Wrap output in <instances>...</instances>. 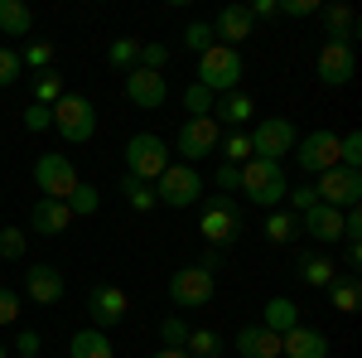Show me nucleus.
Returning <instances> with one entry per match:
<instances>
[{
	"mask_svg": "<svg viewBox=\"0 0 362 358\" xmlns=\"http://www.w3.org/2000/svg\"><path fill=\"white\" fill-rule=\"evenodd\" d=\"M285 194H290V174H285V165H276V160H256V155L242 165V198H247V203H256V208H280Z\"/></svg>",
	"mask_w": 362,
	"mask_h": 358,
	"instance_id": "f257e3e1",
	"label": "nucleus"
},
{
	"mask_svg": "<svg viewBox=\"0 0 362 358\" xmlns=\"http://www.w3.org/2000/svg\"><path fill=\"white\" fill-rule=\"evenodd\" d=\"M242 54L237 49H227V44H213V49H203L198 54V87H208L213 97H227V92H237L242 87Z\"/></svg>",
	"mask_w": 362,
	"mask_h": 358,
	"instance_id": "f03ea898",
	"label": "nucleus"
},
{
	"mask_svg": "<svg viewBox=\"0 0 362 358\" xmlns=\"http://www.w3.org/2000/svg\"><path fill=\"white\" fill-rule=\"evenodd\" d=\"M242 203L237 198H227V194H213L208 198V208H203V223H198V233H203V242L213 252H227L237 237H242Z\"/></svg>",
	"mask_w": 362,
	"mask_h": 358,
	"instance_id": "7ed1b4c3",
	"label": "nucleus"
},
{
	"mask_svg": "<svg viewBox=\"0 0 362 358\" xmlns=\"http://www.w3.org/2000/svg\"><path fill=\"white\" fill-rule=\"evenodd\" d=\"M49 111H54V131L63 140L87 145V140L97 136V107H92V97H83V92H63Z\"/></svg>",
	"mask_w": 362,
	"mask_h": 358,
	"instance_id": "20e7f679",
	"label": "nucleus"
},
{
	"mask_svg": "<svg viewBox=\"0 0 362 358\" xmlns=\"http://www.w3.org/2000/svg\"><path fill=\"white\" fill-rule=\"evenodd\" d=\"M213 296H218V276L208 272V267H198V262H189V267H179V272L169 276L174 310H203V305H213Z\"/></svg>",
	"mask_w": 362,
	"mask_h": 358,
	"instance_id": "39448f33",
	"label": "nucleus"
},
{
	"mask_svg": "<svg viewBox=\"0 0 362 358\" xmlns=\"http://www.w3.org/2000/svg\"><path fill=\"white\" fill-rule=\"evenodd\" d=\"M165 169H169V145L155 136V131H136V136L126 140V174H131V179L155 184Z\"/></svg>",
	"mask_w": 362,
	"mask_h": 358,
	"instance_id": "423d86ee",
	"label": "nucleus"
},
{
	"mask_svg": "<svg viewBox=\"0 0 362 358\" xmlns=\"http://www.w3.org/2000/svg\"><path fill=\"white\" fill-rule=\"evenodd\" d=\"M155 198H160V208H194L198 198H203V174H198L194 165H174L169 160V169L155 179Z\"/></svg>",
	"mask_w": 362,
	"mask_h": 358,
	"instance_id": "0eeeda50",
	"label": "nucleus"
},
{
	"mask_svg": "<svg viewBox=\"0 0 362 358\" xmlns=\"http://www.w3.org/2000/svg\"><path fill=\"white\" fill-rule=\"evenodd\" d=\"M247 136H251V155L256 160H276V165H285V155H295V140H300L290 116H266Z\"/></svg>",
	"mask_w": 362,
	"mask_h": 358,
	"instance_id": "6e6552de",
	"label": "nucleus"
},
{
	"mask_svg": "<svg viewBox=\"0 0 362 358\" xmlns=\"http://www.w3.org/2000/svg\"><path fill=\"white\" fill-rule=\"evenodd\" d=\"M295 165L305 174H324V169L343 165V145H338V131H309V136L295 140Z\"/></svg>",
	"mask_w": 362,
	"mask_h": 358,
	"instance_id": "1a4fd4ad",
	"label": "nucleus"
},
{
	"mask_svg": "<svg viewBox=\"0 0 362 358\" xmlns=\"http://www.w3.org/2000/svg\"><path fill=\"white\" fill-rule=\"evenodd\" d=\"M34 184H39V194H44V198L68 203V198H73V189H78L83 179H78V165H73L68 155H39V160H34Z\"/></svg>",
	"mask_w": 362,
	"mask_h": 358,
	"instance_id": "9d476101",
	"label": "nucleus"
},
{
	"mask_svg": "<svg viewBox=\"0 0 362 358\" xmlns=\"http://www.w3.org/2000/svg\"><path fill=\"white\" fill-rule=\"evenodd\" d=\"M126 310H131V296L116 286V281H97L92 291H87V320H92V330H116L121 320H126Z\"/></svg>",
	"mask_w": 362,
	"mask_h": 358,
	"instance_id": "9b49d317",
	"label": "nucleus"
},
{
	"mask_svg": "<svg viewBox=\"0 0 362 358\" xmlns=\"http://www.w3.org/2000/svg\"><path fill=\"white\" fill-rule=\"evenodd\" d=\"M218 140H223V126H218L213 116H189V121L179 126V155H184V165L218 155Z\"/></svg>",
	"mask_w": 362,
	"mask_h": 358,
	"instance_id": "f8f14e48",
	"label": "nucleus"
},
{
	"mask_svg": "<svg viewBox=\"0 0 362 358\" xmlns=\"http://www.w3.org/2000/svg\"><path fill=\"white\" fill-rule=\"evenodd\" d=\"M314 194H319V203H329V208H353L362 198V169H324L319 174V184H314Z\"/></svg>",
	"mask_w": 362,
	"mask_h": 358,
	"instance_id": "ddd939ff",
	"label": "nucleus"
},
{
	"mask_svg": "<svg viewBox=\"0 0 362 358\" xmlns=\"http://www.w3.org/2000/svg\"><path fill=\"white\" fill-rule=\"evenodd\" d=\"M63 291H68V276L58 272L54 262H34V267L25 272V296L34 305H58Z\"/></svg>",
	"mask_w": 362,
	"mask_h": 358,
	"instance_id": "4468645a",
	"label": "nucleus"
},
{
	"mask_svg": "<svg viewBox=\"0 0 362 358\" xmlns=\"http://www.w3.org/2000/svg\"><path fill=\"white\" fill-rule=\"evenodd\" d=\"M319 83L324 87L353 83V39H329L319 49Z\"/></svg>",
	"mask_w": 362,
	"mask_h": 358,
	"instance_id": "2eb2a0df",
	"label": "nucleus"
},
{
	"mask_svg": "<svg viewBox=\"0 0 362 358\" xmlns=\"http://www.w3.org/2000/svg\"><path fill=\"white\" fill-rule=\"evenodd\" d=\"M165 97H169L165 73H150V68H131V73H126V102L155 111V107H165Z\"/></svg>",
	"mask_w": 362,
	"mask_h": 358,
	"instance_id": "dca6fc26",
	"label": "nucleus"
},
{
	"mask_svg": "<svg viewBox=\"0 0 362 358\" xmlns=\"http://www.w3.org/2000/svg\"><path fill=\"white\" fill-rule=\"evenodd\" d=\"M300 233H309L319 247H329V242H343V208L314 203L309 213H300Z\"/></svg>",
	"mask_w": 362,
	"mask_h": 358,
	"instance_id": "f3484780",
	"label": "nucleus"
},
{
	"mask_svg": "<svg viewBox=\"0 0 362 358\" xmlns=\"http://www.w3.org/2000/svg\"><path fill=\"white\" fill-rule=\"evenodd\" d=\"M208 25H213V39H218V44L237 49V44H247V39H251L256 20L247 15V5H227V10H218V20H208Z\"/></svg>",
	"mask_w": 362,
	"mask_h": 358,
	"instance_id": "a211bd4d",
	"label": "nucleus"
},
{
	"mask_svg": "<svg viewBox=\"0 0 362 358\" xmlns=\"http://www.w3.org/2000/svg\"><path fill=\"white\" fill-rule=\"evenodd\" d=\"M251 116H256V97H251V92H242V87L213 102V121H218L223 131H247Z\"/></svg>",
	"mask_w": 362,
	"mask_h": 358,
	"instance_id": "6ab92c4d",
	"label": "nucleus"
},
{
	"mask_svg": "<svg viewBox=\"0 0 362 358\" xmlns=\"http://www.w3.org/2000/svg\"><path fill=\"white\" fill-rule=\"evenodd\" d=\"M280 358H329V334L295 325L290 334H280Z\"/></svg>",
	"mask_w": 362,
	"mask_h": 358,
	"instance_id": "aec40b11",
	"label": "nucleus"
},
{
	"mask_svg": "<svg viewBox=\"0 0 362 358\" xmlns=\"http://www.w3.org/2000/svg\"><path fill=\"white\" fill-rule=\"evenodd\" d=\"M29 228H34L39 237H58V233H68V228H73V208H68V203H58V198H39V203H34V213H29Z\"/></svg>",
	"mask_w": 362,
	"mask_h": 358,
	"instance_id": "412c9836",
	"label": "nucleus"
},
{
	"mask_svg": "<svg viewBox=\"0 0 362 358\" xmlns=\"http://www.w3.org/2000/svg\"><path fill=\"white\" fill-rule=\"evenodd\" d=\"M232 349H237V358H280V334H271L266 325H247Z\"/></svg>",
	"mask_w": 362,
	"mask_h": 358,
	"instance_id": "4be33fe9",
	"label": "nucleus"
},
{
	"mask_svg": "<svg viewBox=\"0 0 362 358\" xmlns=\"http://www.w3.org/2000/svg\"><path fill=\"white\" fill-rule=\"evenodd\" d=\"M261 325H266L271 334H290L295 325H300V305L290 301V296H271L266 310H261Z\"/></svg>",
	"mask_w": 362,
	"mask_h": 358,
	"instance_id": "5701e85b",
	"label": "nucleus"
},
{
	"mask_svg": "<svg viewBox=\"0 0 362 358\" xmlns=\"http://www.w3.org/2000/svg\"><path fill=\"white\" fill-rule=\"evenodd\" d=\"M68 358H116V349H112V339L102 330H78L73 339H68Z\"/></svg>",
	"mask_w": 362,
	"mask_h": 358,
	"instance_id": "b1692460",
	"label": "nucleus"
},
{
	"mask_svg": "<svg viewBox=\"0 0 362 358\" xmlns=\"http://www.w3.org/2000/svg\"><path fill=\"white\" fill-rule=\"evenodd\" d=\"M329 301H334L338 315H358V305H362V281H358V272H338V281L329 286Z\"/></svg>",
	"mask_w": 362,
	"mask_h": 358,
	"instance_id": "393cba45",
	"label": "nucleus"
},
{
	"mask_svg": "<svg viewBox=\"0 0 362 358\" xmlns=\"http://www.w3.org/2000/svg\"><path fill=\"white\" fill-rule=\"evenodd\" d=\"M29 29H34V15H29L25 0H0V34H10V39H25Z\"/></svg>",
	"mask_w": 362,
	"mask_h": 358,
	"instance_id": "a878e982",
	"label": "nucleus"
},
{
	"mask_svg": "<svg viewBox=\"0 0 362 358\" xmlns=\"http://www.w3.org/2000/svg\"><path fill=\"white\" fill-rule=\"evenodd\" d=\"M184 354L189 358H223L227 344L218 330H208V325H198V330H189V339H184Z\"/></svg>",
	"mask_w": 362,
	"mask_h": 358,
	"instance_id": "bb28decb",
	"label": "nucleus"
},
{
	"mask_svg": "<svg viewBox=\"0 0 362 358\" xmlns=\"http://www.w3.org/2000/svg\"><path fill=\"white\" fill-rule=\"evenodd\" d=\"M300 281L314 286V291H329V286L338 281V267L329 262V257H300Z\"/></svg>",
	"mask_w": 362,
	"mask_h": 358,
	"instance_id": "cd10ccee",
	"label": "nucleus"
},
{
	"mask_svg": "<svg viewBox=\"0 0 362 358\" xmlns=\"http://www.w3.org/2000/svg\"><path fill=\"white\" fill-rule=\"evenodd\" d=\"M218 155H223V165H247V160H251V136H247V131H223Z\"/></svg>",
	"mask_w": 362,
	"mask_h": 358,
	"instance_id": "c85d7f7f",
	"label": "nucleus"
},
{
	"mask_svg": "<svg viewBox=\"0 0 362 358\" xmlns=\"http://www.w3.org/2000/svg\"><path fill=\"white\" fill-rule=\"evenodd\" d=\"M319 20L329 25V39H353V10L348 5H319Z\"/></svg>",
	"mask_w": 362,
	"mask_h": 358,
	"instance_id": "c756f323",
	"label": "nucleus"
},
{
	"mask_svg": "<svg viewBox=\"0 0 362 358\" xmlns=\"http://www.w3.org/2000/svg\"><path fill=\"white\" fill-rule=\"evenodd\" d=\"M121 194H126V203L136 208V213H150V208H160V198H155V184H145V179H121Z\"/></svg>",
	"mask_w": 362,
	"mask_h": 358,
	"instance_id": "7c9ffc66",
	"label": "nucleus"
},
{
	"mask_svg": "<svg viewBox=\"0 0 362 358\" xmlns=\"http://www.w3.org/2000/svg\"><path fill=\"white\" fill-rule=\"evenodd\" d=\"M261 233H266V237H271L276 247H285V242H290V237L300 233V218H295L290 208H276V213L266 218V228H261Z\"/></svg>",
	"mask_w": 362,
	"mask_h": 358,
	"instance_id": "2f4dec72",
	"label": "nucleus"
},
{
	"mask_svg": "<svg viewBox=\"0 0 362 358\" xmlns=\"http://www.w3.org/2000/svg\"><path fill=\"white\" fill-rule=\"evenodd\" d=\"M140 58V39H112V49H107V63H112L116 73H131Z\"/></svg>",
	"mask_w": 362,
	"mask_h": 358,
	"instance_id": "473e14b6",
	"label": "nucleus"
},
{
	"mask_svg": "<svg viewBox=\"0 0 362 358\" xmlns=\"http://www.w3.org/2000/svg\"><path fill=\"white\" fill-rule=\"evenodd\" d=\"M68 208H73V218H92V213L102 208V189L78 184V189H73V198H68Z\"/></svg>",
	"mask_w": 362,
	"mask_h": 358,
	"instance_id": "72a5a7b5",
	"label": "nucleus"
},
{
	"mask_svg": "<svg viewBox=\"0 0 362 358\" xmlns=\"http://www.w3.org/2000/svg\"><path fill=\"white\" fill-rule=\"evenodd\" d=\"M58 97H63V78H58L54 68L39 73V78H34V102H39V107H54Z\"/></svg>",
	"mask_w": 362,
	"mask_h": 358,
	"instance_id": "f704fd0d",
	"label": "nucleus"
},
{
	"mask_svg": "<svg viewBox=\"0 0 362 358\" xmlns=\"http://www.w3.org/2000/svg\"><path fill=\"white\" fill-rule=\"evenodd\" d=\"M25 78V58H20V49H5L0 44V87H15Z\"/></svg>",
	"mask_w": 362,
	"mask_h": 358,
	"instance_id": "c9c22d12",
	"label": "nucleus"
},
{
	"mask_svg": "<svg viewBox=\"0 0 362 358\" xmlns=\"http://www.w3.org/2000/svg\"><path fill=\"white\" fill-rule=\"evenodd\" d=\"M25 68H39V73H49L54 68V58H58V49L49 44V39H39V44H25Z\"/></svg>",
	"mask_w": 362,
	"mask_h": 358,
	"instance_id": "e433bc0d",
	"label": "nucleus"
},
{
	"mask_svg": "<svg viewBox=\"0 0 362 358\" xmlns=\"http://www.w3.org/2000/svg\"><path fill=\"white\" fill-rule=\"evenodd\" d=\"M213 102H218V97H213L208 87H198V83L184 87V107H189V116H213Z\"/></svg>",
	"mask_w": 362,
	"mask_h": 358,
	"instance_id": "4c0bfd02",
	"label": "nucleus"
},
{
	"mask_svg": "<svg viewBox=\"0 0 362 358\" xmlns=\"http://www.w3.org/2000/svg\"><path fill=\"white\" fill-rule=\"evenodd\" d=\"M0 257L25 262V228H0Z\"/></svg>",
	"mask_w": 362,
	"mask_h": 358,
	"instance_id": "58836bf2",
	"label": "nucleus"
},
{
	"mask_svg": "<svg viewBox=\"0 0 362 358\" xmlns=\"http://www.w3.org/2000/svg\"><path fill=\"white\" fill-rule=\"evenodd\" d=\"M189 330H194V325H184V315H165V325H160V339H165V349H184Z\"/></svg>",
	"mask_w": 362,
	"mask_h": 358,
	"instance_id": "ea45409f",
	"label": "nucleus"
},
{
	"mask_svg": "<svg viewBox=\"0 0 362 358\" xmlns=\"http://www.w3.org/2000/svg\"><path fill=\"white\" fill-rule=\"evenodd\" d=\"M218 39H213V25L208 20H198V25L184 29V49H194V54H203V49H213Z\"/></svg>",
	"mask_w": 362,
	"mask_h": 358,
	"instance_id": "a19ab883",
	"label": "nucleus"
},
{
	"mask_svg": "<svg viewBox=\"0 0 362 358\" xmlns=\"http://www.w3.org/2000/svg\"><path fill=\"white\" fill-rule=\"evenodd\" d=\"M165 63H169V49H165V44H140L136 68H150V73H165Z\"/></svg>",
	"mask_w": 362,
	"mask_h": 358,
	"instance_id": "79ce46f5",
	"label": "nucleus"
},
{
	"mask_svg": "<svg viewBox=\"0 0 362 358\" xmlns=\"http://www.w3.org/2000/svg\"><path fill=\"white\" fill-rule=\"evenodd\" d=\"M285 203H290V213L300 218V213H309V208L319 203V194H314V184H295V189L285 194Z\"/></svg>",
	"mask_w": 362,
	"mask_h": 358,
	"instance_id": "37998d69",
	"label": "nucleus"
},
{
	"mask_svg": "<svg viewBox=\"0 0 362 358\" xmlns=\"http://www.w3.org/2000/svg\"><path fill=\"white\" fill-rule=\"evenodd\" d=\"M338 145H343V169H362V131L338 136Z\"/></svg>",
	"mask_w": 362,
	"mask_h": 358,
	"instance_id": "c03bdc74",
	"label": "nucleus"
},
{
	"mask_svg": "<svg viewBox=\"0 0 362 358\" xmlns=\"http://www.w3.org/2000/svg\"><path fill=\"white\" fill-rule=\"evenodd\" d=\"M218 194H227V198L242 194V165H218Z\"/></svg>",
	"mask_w": 362,
	"mask_h": 358,
	"instance_id": "a18cd8bd",
	"label": "nucleus"
},
{
	"mask_svg": "<svg viewBox=\"0 0 362 358\" xmlns=\"http://www.w3.org/2000/svg\"><path fill=\"white\" fill-rule=\"evenodd\" d=\"M25 131H54V111L49 107H25Z\"/></svg>",
	"mask_w": 362,
	"mask_h": 358,
	"instance_id": "49530a36",
	"label": "nucleus"
},
{
	"mask_svg": "<svg viewBox=\"0 0 362 358\" xmlns=\"http://www.w3.org/2000/svg\"><path fill=\"white\" fill-rule=\"evenodd\" d=\"M280 15L285 20H309V15H319V0H280Z\"/></svg>",
	"mask_w": 362,
	"mask_h": 358,
	"instance_id": "de8ad7c7",
	"label": "nucleus"
},
{
	"mask_svg": "<svg viewBox=\"0 0 362 358\" xmlns=\"http://www.w3.org/2000/svg\"><path fill=\"white\" fill-rule=\"evenodd\" d=\"M20 320V296L10 286H0V325H15Z\"/></svg>",
	"mask_w": 362,
	"mask_h": 358,
	"instance_id": "09e8293b",
	"label": "nucleus"
},
{
	"mask_svg": "<svg viewBox=\"0 0 362 358\" xmlns=\"http://www.w3.org/2000/svg\"><path fill=\"white\" fill-rule=\"evenodd\" d=\"M247 15L251 20H271V15H280V0H251Z\"/></svg>",
	"mask_w": 362,
	"mask_h": 358,
	"instance_id": "8fccbe9b",
	"label": "nucleus"
},
{
	"mask_svg": "<svg viewBox=\"0 0 362 358\" xmlns=\"http://www.w3.org/2000/svg\"><path fill=\"white\" fill-rule=\"evenodd\" d=\"M15 349H20L15 358H29V354H39V330H25V334H20V344H15Z\"/></svg>",
	"mask_w": 362,
	"mask_h": 358,
	"instance_id": "3c124183",
	"label": "nucleus"
},
{
	"mask_svg": "<svg viewBox=\"0 0 362 358\" xmlns=\"http://www.w3.org/2000/svg\"><path fill=\"white\" fill-rule=\"evenodd\" d=\"M358 262H362V242H348V272H358Z\"/></svg>",
	"mask_w": 362,
	"mask_h": 358,
	"instance_id": "603ef678",
	"label": "nucleus"
},
{
	"mask_svg": "<svg viewBox=\"0 0 362 358\" xmlns=\"http://www.w3.org/2000/svg\"><path fill=\"white\" fill-rule=\"evenodd\" d=\"M150 358H189V354H184V349H155Z\"/></svg>",
	"mask_w": 362,
	"mask_h": 358,
	"instance_id": "864d4df0",
	"label": "nucleus"
},
{
	"mask_svg": "<svg viewBox=\"0 0 362 358\" xmlns=\"http://www.w3.org/2000/svg\"><path fill=\"white\" fill-rule=\"evenodd\" d=\"M0 358H10V349H5V344H0Z\"/></svg>",
	"mask_w": 362,
	"mask_h": 358,
	"instance_id": "5fc2aeb1",
	"label": "nucleus"
},
{
	"mask_svg": "<svg viewBox=\"0 0 362 358\" xmlns=\"http://www.w3.org/2000/svg\"><path fill=\"white\" fill-rule=\"evenodd\" d=\"M29 358H39V354H29Z\"/></svg>",
	"mask_w": 362,
	"mask_h": 358,
	"instance_id": "6e6d98bb",
	"label": "nucleus"
}]
</instances>
